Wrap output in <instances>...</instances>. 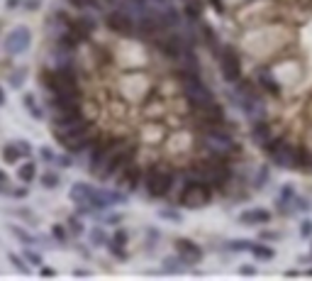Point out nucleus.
<instances>
[{
    "label": "nucleus",
    "instance_id": "6ab92c4d",
    "mask_svg": "<svg viewBox=\"0 0 312 281\" xmlns=\"http://www.w3.org/2000/svg\"><path fill=\"white\" fill-rule=\"evenodd\" d=\"M20 159H25V154H22V150L17 145V139H15V142H8L3 147V162L5 164H17Z\"/></svg>",
    "mask_w": 312,
    "mask_h": 281
},
{
    "label": "nucleus",
    "instance_id": "cd10ccee",
    "mask_svg": "<svg viewBox=\"0 0 312 281\" xmlns=\"http://www.w3.org/2000/svg\"><path fill=\"white\" fill-rule=\"evenodd\" d=\"M52 235H54L61 244H66V242H69V227H66V225H59V223H56V225H52Z\"/></svg>",
    "mask_w": 312,
    "mask_h": 281
},
{
    "label": "nucleus",
    "instance_id": "6e6552de",
    "mask_svg": "<svg viewBox=\"0 0 312 281\" xmlns=\"http://www.w3.org/2000/svg\"><path fill=\"white\" fill-rule=\"evenodd\" d=\"M30 44H32V32H30V27L20 25V27L10 30V35L3 42V49H5V54L17 56V54H25L30 49Z\"/></svg>",
    "mask_w": 312,
    "mask_h": 281
},
{
    "label": "nucleus",
    "instance_id": "f704fd0d",
    "mask_svg": "<svg viewBox=\"0 0 312 281\" xmlns=\"http://www.w3.org/2000/svg\"><path fill=\"white\" fill-rule=\"evenodd\" d=\"M69 232H73V235H83V225H81V220L73 215V218H69Z\"/></svg>",
    "mask_w": 312,
    "mask_h": 281
},
{
    "label": "nucleus",
    "instance_id": "4c0bfd02",
    "mask_svg": "<svg viewBox=\"0 0 312 281\" xmlns=\"http://www.w3.org/2000/svg\"><path fill=\"white\" fill-rule=\"evenodd\" d=\"M39 154H42V159H44V162H56V154H54L49 147H42V150H39Z\"/></svg>",
    "mask_w": 312,
    "mask_h": 281
},
{
    "label": "nucleus",
    "instance_id": "a878e982",
    "mask_svg": "<svg viewBox=\"0 0 312 281\" xmlns=\"http://www.w3.org/2000/svg\"><path fill=\"white\" fill-rule=\"evenodd\" d=\"M249 247H251V240H229V242H225L227 252H249Z\"/></svg>",
    "mask_w": 312,
    "mask_h": 281
},
{
    "label": "nucleus",
    "instance_id": "1a4fd4ad",
    "mask_svg": "<svg viewBox=\"0 0 312 281\" xmlns=\"http://www.w3.org/2000/svg\"><path fill=\"white\" fill-rule=\"evenodd\" d=\"M141 179H144V171H141V167L132 159L117 176H115V181H117V186L122 188V191H137L139 186H141Z\"/></svg>",
    "mask_w": 312,
    "mask_h": 281
},
{
    "label": "nucleus",
    "instance_id": "de8ad7c7",
    "mask_svg": "<svg viewBox=\"0 0 312 281\" xmlns=\"http://www.w3.org/2000/svg\"><path fill=\"white\" fill-rule=\"evenodd\" d=\"M0 186H8V176L3 171H0Z\"/></svg>",
    "mask_w": 312,
    "mask_h": 281
},
{
    "label": "nucleus",
    "instance_id": "b1692460",
    "mask_svg": "<svg viewBox=\"0 0 312 281\" xmlns=\"http://www.w3.org/2000/svg\"><path fill=\"white\" fill-rule=\"evenodd\" d=\"M25 81H27V69H25V66L10 69V74H8V83H10V88H22V86H25Z\"/></svg>",
    "mask_w": 312,
    "mask_h": 281
},
{
    "label": "nucleus",
    "instance_id": "7c9ffc66",
    "mask_svg": "<svg viewBox=\"0 0 312 281\" xmlns=\"http://www.w3.org/2000/svg\"><path fill=\"white\" fill-rule=\"evenodd\" d=\"M110 240H112V242H117V244H124V247H127V242H129V232H127L124 227H117V230H115V235H112Z\"/></svg>",
    "mask_w": 312,
    "mask_h": 281
},
{
    "label": "nucleus",
    "instance_id": "58836bf2",
    "mask_svg": "<svg viewBox=\"0 0 312 281\" xmlns=\"http://www.w3.org/2000/svg\"><path fill=\"white\" fill-rule=\"evenodd\" d=\"M208 3H210V5H212V8L220 13V15H225V13H227V8H225V3H222V0H208Z\"/></svg>",
    "mask_w": 312,
    "mask_h": 281
},
{
    "label": "nucleus",
    "instance_id": "79ce46f5",
    "mask_svg": "<svg viewBox=\"0 0 312 281\" xmlns=\"http://www.w3.org/2000/svg\"><path fill=\"white\" fill-rule=\"evenodd\" d=\"M239 271H242V274H246V276H254V274H256V269H254V266H242Z\"/></svg>",
    "mask_w": 312,
    "mask_h": 281
},
{
    "label": "nucleus",
    "instance_id": "393cba45",
    "mask_svg": "<svg viewBox=\"0 0 312 281\" xmlns=\"http://www.w3.org/2000/svg\"><path fill=\"white\" fill-rule=\"evenodd\" d=\"M39 184H42V188H47V191H54V188H59V184H61V176L56 174V171H44L42 176H39Z\"/></svg>",
    "mask_w": 312,
    "mask_h": 281
},
{
    "label": "nucleus",
    "instance_id": "bb28decb",
    "mask_svg": "<svg viewBox=\"0 0 312 281\" xmlns=\"http://www.w3.org/2000/svg\"><path fill=\"white\" fill-rule=\"evenodd\" d=\"M293 206H295V213H307V210L312 208V201H310L307 196H295Z\"/></svg>",
    "mask_w": 312,
    "mask_h": 281
},
{
    "label": "nucleus",
    "instance_id": "ddd939ff",
    "mask_svg": "<svg viewBox=\"0 0 312 281\" xmlns=\"http://www.w3.org/2000/svg\"><path fill=\"white\" fill-rule=\"evenodd\" d=\"M256 86L261 88V93H268V95H273V98H278L283 91H280V83L273 78V74H271V69H259V74H256Z\"/></svg>",
    "mask_w": 312,
    "mask_h": 281
},
{
    "label": "nucleus",
    "instance_id": "f257e3e1",
    "mask_svg": "<svg viewBox=\"0 0 312 281\" xmlns=\"http://www.w3.org/2000/svg\"><path fill=\"white\" fill-rule=\"evenodd\" d=\"M222 125H200L198 127V147L203 150V154H212V157H239L242 147L239 139L234 137V132L229 127Z\"/></svg>",
    "mask_w": 312,
    "mask_h": 281
},
{
    "label": "nucleus",
    "instance_id": "72a5a7b5",
    "mask_svg": "<svg viewBox=\"0 0 312 281\" xmlns=\"http://www.w3.org/2000/svg\"><path fill=\"white\" fill-rule=\"evenodd\" d=\"M54 164H59L61 169H69V167H73V154H71V152H66V154L56 157V162H54Z\"/></svg>",
    "mask_w": 312,
    "mask_h": 281
},
{
    "label": "nucleus",
    "instance_id": "39448f33",
    "mask_svg": "<svg viewBox=\"0 0 312 281\" xmlns=\"http://www.w3.org/2000/svg\"><path fill=\"white\" fill-rule=\"evenodd\" d=\"M103 22H105V30L117 35V37H127V39L137 37V18L124 13L122 8H110L105 13Z\"/></svg>",
    "mask_w": 312,
    "mask_h": 281
},
{
    "label": "nucleus",
    "instance_id": "9d476101",
    "mask_svg": "<svg viewBox=\"0 0 312 281\" xmlns=\"http://www.w3.org/2000/svg\"><path fill=\"white\" fill-rule=\"evenodd\" d=\"M173 244H176V252H178L188 264H198V262H203V257H205L203 247H200L195 240H191V237H178Z\"/></svg>",
    "mask_w": 312,
    "mask_h": 281
},
{
    "label": "nucleus",
    "instance_id": "c9c22d12",
    "mask_svg": "<svg viewBox=\"0 0 312 281\" xmlns=\"http://www.w3.org/2000/svg\"><path fill=\"white\" fill-rule=\"evenodd\" d=\"M300 237H312V220L300 223Z\"/></svg>",
    "mask_w": 312,
    "mask_h": 281
},
{
    "label": "nucleus",
    "instance_id": "c85d7f7f",
    "mask_svg": "<svg viewBox=\"0 0 312 281\" xmlns=\"http://www.w3.org/2000/svg\"><path fill=\"white\" fill-rule=\"evenodd\" d=\"M10 230H13V235H17V237H20V240H22V242H25V244H27V247H30V244H35V242H37V237H32V235H30V232H27V230H22V227H20V225H13V227H10Z\"/></svg>",
    "mask_w": 312,
    "mask_h": 281
},
{
    "label": "nucleus",
    "instance_id": "c03bdc74",
    "mask_svg": "<svg viewBox=\"0 0 312 281\" xmlns=\"http://www.w3.org/2000/svg\"><path fill=\"white\" fill-rule=\"evenodd\" d=\"M107 223H122V215H107Z\"/></svg>",
    "mask_w": 312,
    "mask_h": 281
},
{
    "label": "nucleus",
    "instance_id": "f8f14e48",
    "mask_svg": "<svg viewBox=\"0 0 312 281\" xmlns=\"http://www.w3.org/2000/svg\"><path fill=\"white\" fill-rule=\"evenodd\" d=\"M251 139H254V145L256 147H263L268 139L273 137V127L266 117H259V120H251V130H249Z\"/></svg>",
    "mask_w": 312,
    "mask_h": 281
},
{
    "label": "nucleus",
    "instance_id": "f03ea898",
    "mask_svg": "<svg viewBox=\"0 0 312 281\" xmlns=\"http://www.w3.org/2000/svg\"><path fill=\"white\" fill-rule=\"evenodd\" d=\"M141 186L146 191L149 198H169L173 186H176V171L169 169V167H159L154 164L144 171V179H141Z\"/></svg>",
    "mask_w": 312,
    "mask_h": 281
},
{
    "label": "nucleus",
    "instance_id": "c756f323",
    "mask_svg": "<svg viewBox=\"0 0 312 281\" xmlns=\"http://www.w3.org/2000/svg\"><path fill=\"white\" fill-rule=\"evenodd\" d=\"M8 257H10V262H13V264H15V269H17V271H20V274H30V266H27V264H25V262H27V259H25V257H20V254H15V252H10V254H8Z\"/></svg>",
    "mask_w": 312,
    "mask_h": 281
},
{
    "label": "nucleus",
    "instance_id": "09e8293b",
    "mask_svg": "<svg viewBox=\"0 0 312 281\" xmlns=\"http://www.w3.org/2000/svg\"><path fill=\"white\" fill-rule=\"evenodd\" d=\"M310 257H312V244H310Z\"/></svg>",
    "mask_w": 312,
    "mask_h": 281
},
{
    "label": "nucleus",
    "instance_id": "2f4dec72",
    "mask_svg": "<svg viewBox=\"0 0 312 281\" xmlns=\"http://www.w3.org/2000/svg\"><path fill=\"white\" fill-rule=\"evenodd\" d=\"M22 257H25L27 262H32L35 266H42V264H44V259H42V254H39V252H35V249H30V247L25 249V254H22Z\"/></svg>",
    "mask_w": 312,
    "mask_h": 281
},
{
    "label": "nucleus",
    "instance_id": "423d86ee",
    "mask_svg": "<svg viewBox=\"0 0 312 281\" xmlns=\"http://www.w3.org/2000/svg\"><path fill=\"white\" fill-rule=\"evenodd\" d=\"M217 64H220V76L227 83H237L242 78V74H244L242 56H239V52L232 44H220V49H217Z\"/></svg>",
    "mask_w": 312,
    "mask_h": 281
},
{
    "label": "nucleus",
    "instance_id": "8fccbe9b",
    "mask_svg": "<svg viewBox=\"0 0 312 281\" xmlns=\"http://www.w3.org/2000/svg\"><path fill=\"white\" fill-rule=\"evenodd\" d=\"M3 191H5V188H3V186H0V193H3Z\"/></svg>",
    "mask_w": 312,
    "mask_h": 281
},
{
    "label": "nucleus",
    "instance_id": "a19ab883",
    "mask_svg": "<svg viewBox=\"0 0 312 281\" xmlns=\"http://www.w3.org/2000/svg\"><path fill=\"white\" fill-rule=\"evenodd\" d=\"M5 5H8V10H15L22 5V0H5Z\"/></svg>",
    "mask_w": 312,
    "mask_h": 281
},
{
    "label": "nucleus",
    "instance_id": "49530a36",
    "mask_svg": "<svg viewBox=\"0 0 312 281\" xmlns=\"http://www.w3.org/2000/svg\"><path fill=\"white\" fill-rule=\"evenodd\" d=\"M5 105V91H3V86H0V108Z\"/></svg>",
    "mask_w": 312,
    "mask_h": 281
},
{
    "label": "nucleus",
    "instance_id": "a18cd8bd",
    "mask_svg": "<svg viewBox=\"0 0 312 281\" xmlns=\"http://www.w3.org/2000/svg\"><path fill=\"white\" fill-rule=\"evenodd\" d=\"M261 237H263V240H276V237H278V235H276V232H263V235H261Z\"/></svg>",
    "mask_w": 312,
    "mask_h": 281
},
{
    "label": "nucleus",
    "instance_id": "20e7f679",
    "mask_svg": "<svg viewBox=\"0 0 312 281\" xmlns=\"http://www.w3.org/2000/svg\"><path fill=\"white\" fill-rule=\"evenodd\" d=\"M154 49L159 52L164 59H169V61H181L188 52H193V42H191L186 35L166 32V35H161V37L154 39Z\"/></svg>",
    "mask_w": 312,
    "mask_h": 281
},
{
    "label": "nucleus",
    "instance_id": "0eeeda50",
    "mask_svg": "<svg viewBox=\"0 0 312 281\" xmlns=\"http://www.w3.org/2000/svg\"><path fill=\"white\" fill-rule=\"evenodd\" d=\"M188 108H191V115L195 117L198 127L200 125H222V122H227V110L215 98L205 100V103H193Z\"/></svg>",
    "mask_w": 312,
    "mask_h": 281
},
{
    "label": "nucleus",
    "instance_id": "ea45409f",
    "mask_svg": "<svg viewBox=\"0 0 312 281\" xmlns=\"http://www.w3.org/2000/svg\"><path fill=\"white\" fill-rule=\"evenodd\" d=\"M30 193V188L25 186V188H17V191H10V196H15V198H25Z\"/></svg>",
    "mask_w": 312,
    "mask_h": 281
},
{
    "label": "nucleus",
    "instance_id": "3c124183",
    "mask_svg": "<svg viewBox=\"0 0 312 281\" xmlns=\"http://www.w3.org/2000/svg\"><path fill=\"white\" fill-rule=\"evenodd\" d=\"M307 274H310V276H312V269H310V271H307Z\"/></svg>",
    "mask_w": 312,
    "mask_h": 281
},
{
    "label": "nucleus",
    "instance_id": "5701e85b",
    "mask_svg": "<svg viewBox=\"0 0 312 281\" xmlns=\"http://www.w3.org/2000/svg\"><path fill=\"white\" fill-rule=\"evenodd\" d=\"M88 240H90V244L93 247H107V232L103 230V225H93L90 230H88Z\"/></svg>",
    "mask_w": 312,
    "mask_h": 281
},
{
    "label": "nucleus",
    "instance_id": "473e14b6",
    "mask_svg": "<svg viewBox=\"0 0 312 281\" xmlns=\"http://www.w3.org/2000/svg\"><path fill=\"white\" fill-rule=\"evenodd\" d=\"M159 218H166V220L181 223V213H178V210H173V208H161V210H159Z\"/></svg>",
    "mask_w": 312,
    "mask_h": 281
},
{
    "label": "nucleus",
    "instance_id": "9b49d317",
    "mask_svg": "<svg viewBox=\"0 0 312 281\" xmlns=\"http://www.w3.org/2000/svg\"><path fill=\"white\" fill-rule=\"evenodd\" d=\"M71 30L86 42V39H90L93 35H95V30H98V20L93 18V15H88V13H83V15H76L73 20H71Z\"/></svg>",
    "mask_w": 312,
    "mask_h": 281
},
{
    "label": "nucleus",
    "instance_id": "37998d69",
    "mask_svg": "<svg viewBox=\"0 0 312 281\" xmlns=\"http://www.w3.org/2000/svg\"><path fill=\"white\" fill-rule=\"evenodd\" d=\"M39 274H42V276H54V269H49V266H39Z\"/></svg>",
    "mask_w": 312,
    "mask_h": 281
},
{
    "label": "nucleus",
    "instance_id": "4468645a",
    "mask_svg": "<svg viewBox=\"0 0 312 281\" xmlns=\"http://www.w3.org/2000/svg\"><path fill=\"white\" fill-rule=\"evenodd\" d=\"M271 210H266V208H249V210H244L242 215H239V223H244V225H268L271 223Z\"/></svg>",
    "mask_w": 312,
    "mask_h": 281
},
{
    "label": "nucleus",
    "instance_id": "a211bd4d",
    "mask_svg": "<svg viewBox=\"0 0 312 281\" xmlns=\"http://www.w3.org/2000/svg\"><path fill=\"white\" fill-rule=\"evenodd\" d=\"M17 179L25 184V186H30L35 179H37V164L30 159V162H22L20 167H17Z\"/></svg>",
    "mask_w": 312,
    "mask_h": 281
},
{
    "label": "nucleus",
    "instance_id": "e433bc0d",
    "mask_svg": "<svg viewBox=\"0 0 312 281\" xmlns=\"http://www.w3.org/2000/svg\"><path fill=\"white\" fill-rule=\"evenodd\" d=\"M22 5H25L27 13H35V10L42 8V0H22Z\"/></svg>",
    "mask_w": 312,
    "mask_h": 281
},
{
    "label": "nucleus",
    "instance_id": "f3484780",
    "mask_svg": "<svg viewBox=\"0 0 312 281\" xmlns=\"http://www.w3.org/2000/svg\"><path fill=\"white\" fill-rule=\"evenodd\" d=\"M249 252H251V257L259 259V262H271V259L276 257V249H273L271 244H266V242H251Z\"/></svg>",
    "mask_w": 312,
    "mask_h": 281
},
{
    "label": "nucleus",
    "instance_id": "dca6fc26",
    "mask_svg": "<svg viewBox=\"0 0 312 281\" xmlns=\"http://www.w3.org/2000/svg\"><path fill=\"white\" fill-rule=\"evenodd\" d=\"M198 39L210 49V52H215L217 54V49H220V39H217V35H215V30H212V25H208V22H198Z\"/></svg>",
    "mask_w": 312,
    "mask_h": 281
},
{
    "label": "nucleus",
    "instance_id": "2eb2a0df",
    "mask_svg": "<svg viewBox=\"0 0 312 281\" xmlns=\"http://www.w3.org/2000/svg\"><path fill=\"white\" fill-rule=\"evenodd\" d=\"M66 3L76 10H90V13H107V8L112 5V0H66Z\"/></svg>",
    "mask_w": 312,
    "mask_h": 281
},
{
    "label": "nucleus",
    "instance_id": "4be33fe9",
    "mask_svg": "<svg viewBox=\"0 0 312 281\" xmlns=\"http://www.w3.org/2000/svg\"><path fill=\"white\" fill-rule=\"evenodd\" d=\"M268 181H271V167L261 164V167L256 169V176L251 179V188H254V191H261Z\"/></svg>",
    "mask_w": 312,
    "mask_h": 281
},
{
    "label": "nucleus",
    "instance_id": "412c9836",
    "mask_svg": "<svg viewBox=\"0 0 312 281\" xmlns=\"http://www.w3.org/2000/svg\"><path fill=\"white\" fill-rule=\"evenodd\" d=\"M186 266H188V262L181 254H173V257H166L164 259V271L166 274H183Z\"/></svg>",
    "mask_w": 312,
    "mask_h": 281
},
{
    "label": "nucleus",
    "instance_id": "aec40b11",
    "mask_svg": "<svg viewBox=\"0 0 312 281\" xmlns=\"http://www.w3.org/2000/svg\"><path fill=\"white\" fill-rule=\"evenodd\" d=\"M22 105H25V110H27L35 120H44V117H47V112L39 108V103H37V98H35L32 93H25V95H22Z\"/></svg>",
    "mask_w": 312,
    "mask_h": 281
},
{
    "label": "nucleus",
    "instance_id": "7ed1b4c3",
    "mask_svg": "<svg viewBox=\"0 0 312 281\" xmlns=\"http://www.w3.org/2000/svg\"><path fill=\"white\" fill-rule=\"evenodd\" d=\"M215 198V188L200 179H186L181 193H178V206L188 208V210H200L205 206H210Z\"/></svg>",
    "mask_w": 312,
    "mask_h": 281
}]
</instances>
